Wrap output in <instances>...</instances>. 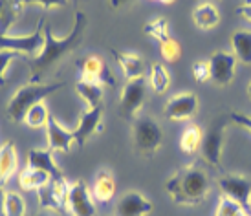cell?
I'll return each mask as SVG.
<instances>
[{
	"mask_svg": "<svg viewBox=\"0 0 251 216\" xmlns=\"http://www.w3.org/2000/svg\"><path fill=\"white\" fill-rule=\"evenodd\" d=\"M42 46H44V19L39 21L37 29L31 35L24 37H9L0 35V49H15L19 53H26L35 59L41 53Z\"/></svg>",
	"mask_w": 251,
	"mask_h": 216,
	"instance_id": "obj_7",
	"label": "cell"
},
{
	"mask_svg": "<svg viewBox=\"0 0 251 216\" xmlns=\"http://www.w3.org/2000/svg\"><path fill=\"white\" fill-rule=\"evenodd\" d=\"M158 2H163V4H173L175 0H158Z\"/></svg>",
	"mask_w": 251,
	"mask_h": 216,
	"instance_id": "obj_41",
	"label": "cell"
},
{
	"mask_svg": "<svg viewBox=\"0 0 251 216\" xmlns=\"http://www.w3.org/2000/svg\"><path fill=\"white\" fill-rule=\"evenodd\" d=\"M161 57L165 59V61H169V63H175V61H178L181 55V48L180 44L175 41V39H169V41L161 42Z\"/></svg>",
	"mask_w": 251,
	"mask_h": 216,
	"instance_id": "obj_31",
	"label": "cell"
},
{
	"mask_svg": "<svg viewBox=\"0 0 251 216\" xmlns=\"http://www.w3.org/2000/svg\"><path fill=\"white\" fill-rule=\"evenodd\" d=\"M151 211H152V202L136 191L123 194L116 205V216H147Z\"/></svg>",
	"mask_w": 251,
	"mask_h": 216,
	"instance_id": "obj_15",
	"label": "cell"
},
{
	"mask_svg": "<svg viewBox=\"0 0 251 216\" xmlns=\"http://www.w3.org/2000/svg\"><path fill=\"white\" fill-rule=\"evenodd\" d=\"M134 146L140 156L152 158L163 143V132L158 123L151 118H136L132 121Z\"/></svg>",
	"mask_w": 251,
	"mask_h": 216,
	"instance_id": "obj_4",
	"label": "cell"
},
{
	"mask_svg": "<svg viewBox=\"0 0 251 216\" xmlns=\"http://www.w3.org/2000/svg\"><path fill=\"white\" fill-rule=\"evenodd\" d=\"M193 19H195V24L200 29H211L220 22V15H218L215 6H211V4H202V6H198L195 9Z\"/></svg>",
	"mask_w": 251,
	"mask_h": 216,
	"instance_id": "obj_25",
	"label": "cell"
},
{
	"mask_svg": "<svg viewBox=\"0 0 251 216\" xmlns=\"http://www.w3.org/2000/svg\"><path fill=\"white\" fill-rule=\"evenodd\" d=\"M64 86V83H37V81H31V83L22 84L19 90L13 94V97L9 99L6 108V114L9 121L13 123H21L24 121L26 114L31 106H35L37 103H41L42 99H46L48 96H51L53 92L61 90Z\"/></svg>",
	"mask_w": 251,
	"mask_h": 216,
	"instance_id": "obj_3",
	"label": "cell"
},
{
	"mask_svg": "<svg viewBox=\"0 0 251 216\" xmlns=\"http://www.w3.org/2000/svg\"><path fill=\"white\" fill-rule=\"evenodd\" d=\"M218 185L224 196L235 200L251 216V180L244 176H222L218 180Z\"/></svg>",
	"mask_w": 251,
	"mask_h": 216,
	"instance_id": "obj_8",
	"label": "cell"
},
{
	"mask_svg": "<svg viewBox=\"0 0 251 216\" xmlns=\"http://www.w3.org/2000/svg\"><path fill=\"white\" fill-rule=\"evenodd\" d=\"M33 216H48V215H33Z\"/></svg>",
	"mask_w": 251,
	"mask_h": 216,
	"instance_id": "obj_43",
	"label": "cell"
},
{
	"mask_svg": "<svg viewBox=\"0 0 251 216\" xmlns=\"http://www.w3.org/2000/svg\"><path fill=\"white\" fill-rule=\"evenodd\" d=\"M235 64L237 57L227 51H215L209 59V70H211V81L220 86H226L233 81L235 75Z\"/></svg>",
	"mask_w": 251,
	"mask_h": 216,
	"instance_id": "obj_11",
	"label": "cell"
},
{
	"mask_svg": "<svg viewBox=\"0 0 251 216\" xmlns=\"http://www.w3.org/2000/svg\"><path fill=\"white\" fill-rule=\"evenodd\" d=\"M235 57L244 64H251V31H237L231 37Z\"/></svg>",
	"mask_w": 251,
	"mask_h": 216,
	"instance_id": "obj_24",
	"label": "cell"
},
{
	"mask_svg": "<svg viewBox=\"0 0 251 216\" xmlns=\"http://www.w3.org/2000/svg\"><path fill=\"white\" fill-rule=\"evenodd\" d=\"M50 181H51V176L44 170H39V168L26 167L19 174V185L24 191H39V189L46 187Z\"/></svg>",
	"mask_w": 251,
	"mask_h": 216,
	"instance_id": "obj_19",
	"label": "cell"
},
{
	"mask_svg": "<svg viewBox=\"0 0 251 216\" xmlns=\"http://www.w3.org/2000/svg\"><path fill=\"white\" fill-rule=\"evenodd\" d=\"M237 13H240L246 21L251 22V2H248V4H244V6L237 7Z\"/></svg>",
	"mask_w": 251,
	"mask_h": 216,
	"instance_id": "obj_37",
	"label": "cell"
},
{
	"mask_svg": "<svg viewBox=\"0 0 251 216\" xmlns=\"http://www.w3.org/2000/svg\"><path fill=\"white\" fill-rule=\"evenodd\" d=\"M196 110H198V97L195 94H180L169 99L163 114L169 121H185L193 118Z\"/></svg>",
	"mask_w": 251,
	"mask_h": 216,
	"instance_id": "obj_12",
	"label": "cell"
},
{
	"mask_svg": "<svg viewBox=\"0 0 251 216\" xmlns=\"http://www.w3.org/2000/svg\"><path fill=\"white\" fill-rule=\"evenodd\" d=\"M37 196H39V203H41L42 209L55 211V213H64L66 211V202L57 194L55 189L51 187V183H48L46 187L39 189Z\"/></svg>",
	"mask_w": 251,
	"mask_h": 216,
	"instance_id": "obj_23",
	"label": "cell"
},
{
	"mask_svg": "<svg viewBox=\"0 0 251 216\" xmlns=\"http://www.w3.org/2000/svg\"><path fill=\"white\" fill-rule=\"evenodd\" d=\"M235 216H250V215H248L246 211H240V213H237V215H235Z\"/></svg>",
	"mask_w": 251,
	"mask_h": 216,
	"instance_id": "obj_40",
	"label": "cell"
},
{
	"mask_svg": "<svg viewBox=\"0 0 251 216\" xmlns=\"http://www.w3.org/2000/svg\"><path fill=\"white\" fill-rule=\"evenodd\" d=\"M77 94L84 99V103L88 105V108H98L103 103V86L99 83H92L86 79H79L75 84Z\"/></svg>",
	"mask_w": 251,
	"mask_h": 216,
	"instance_id": "obj_20",
	"label": "cell"
},
{
	"mask_svg": "<svg viewBox=\"0 0 251 216\" xmlns=\"http://www.w3.org/2000/svg\"><path fill=\"white\" fill-rule=\"evenodd\" d=\"M248 2H251V0H246V4H248Z\"/></svg>",
	"mask_w": 251,
	"mask_h": 216,
	"instance_id": "obj_44",
	"label": "cell"
},
{
	"mask_svg": "<svg viewBox=\"0 0 251 216\" xmlns=\"http://www.w3.org/2000/svg\"><path fill=\"white\" fill-rule=\"evenodd\" d=\"M77 66L81 70V79H86V81H92V83H99L101 86H116V79L112 75L110 68L99 57H84L81 61H77Z\"/></svg>",
	"mask_w": 251,
	"mask_h": 216,
	"instance_id": "obj_10",
	"label": "cell"
},
{
	"mask_svg": "<svg viewBox=\"0 0 251 216\" xmlns=\"http://www.w3.org/2000/svg\"><path fill=\"white\" fill-rule=\"evenodd\" d=\"M19 167V154L13 141H6L0 146V189H4L9 178L17 172Z\"/></svg>",
	"mask_w": 251,
	"mask_h": 216,
	"instance_id": "obj_17",
	"label": "cell"
},
{
	"mask_svg": "<svg viewBox=\"0 0 251 216\" xmlns=\"http://www.w3.org/2000/svg\"><path fill=\"white\" fill-rule=\"evenodd\" d=\"M248 96L251 97V81H250V84H248Z\"/></svg>",
	"mask_w": 251,
	"mask_h": 216,
	"instance_id": "obj_42",
	"label": "cell"
},
{
	"mask_svg": "<svg viewBox=\"0 0 251 216\" xmlns=\"http://www.w3.org/2000/svg\"><path fill=\"white\" fill-rule=\"evenodd\" d=\"M147 96V79L145 77H138L132 81H126L123 94H121V101H119V116L123 119L134 121L138 118V112L143 106Z\"/></svg>",
	"mask_w": 251,
	"mask_h": 216,
	"instance_id": "obj_6",
	"label": "cell"
},
{
	"mask_svg": "<svg viewBox=\"0 0 251 216\" xmlns=\"http://www.w3.org/2000/svg\"><path fill=\"white\" fill-rule=\"evenodd\" d=\"M22 53L15 51V49H0V86L6 84V72L7 66L13 63L15 57H21Z\"/></svg>",
	"mask_w": 251,
	"mask_h": 216,
	"instance_id": "obj_33",
	"label": "cell"
},
{
	"mask_svg": "<svg viewBox=\"0 0 251 216\" xmlns=\"http://www.w3.org/2000/svg\"><path fill=\"white\" fill-rule=\"evenodd\" d=\"M101 119H103V105L98 106V108H88V110H84L81 114L79 126L74 130L75 143L79 148H83L84 143L101 128Z\"/></svg>",
	"mask_w": 251,
	"mask_h": 216,
	"instance_id": "obj_13",
	"label": "cell"
},
{
	"mask_svg": "<svg viewBox=\"0 0 251 216\" xmlns=\"http://www.w3.org/2000/svg\"><path fill=\"white\" fill-rule=\"evenodd\" d=\"M22 6L17 0H0V35H7L15 22L19 21Z\"/></svg>",
	"mask_w": 251,
	"mask_h": 216,
	"instance_id": "obj_21",
	"label": "cell"
},
{
	"mask_svg": "<svg viewBox=\"0 0 251 216\" xmlns=\"http://www.w3.org/2000/svg\"><path fill=\"white\" fill-rule=\"evenodd\" d=\"M149 81H151V86L156 94H163V92H167L169 84H171V77H169L163 64L156 63L151 68V79Z\"/></svg>",
	"mask_w": 251,
	"mask_h": 216,
	"instance_id": "obj_28",
	"label": "cell"
},
{
	"mask_svg": "<svg viewBox=\"0 0 251 216\" xmlns=\"http://www.w3.org/2000/svg\"><path fill=\"white\" fill-rule=\"evenodd\" d=\"M28 167L39 168V170L48 172V174L51 176V180H61V178H64L63 170L57 167V163H55V160H53L50 148H33V150H29Z\"/></svg>",
	"mask_w": 251,
	"mask_h": 216,
	"instance_id": "obj_16",
	"label": "cell"
},
{
	"mask_svg": "<svg viewBox=\"0 0 251 216\" xmlns=\"http://www.w3.org/2000/svg\"><path fill=\"white\" fill-rule=\"evenodd\" d=\"M231 119L229 116H218L211 121L207 132H203L202 136V145H200V150H202V158L205 163L213 165L215 168L222 170V146H224V134H226V126Z\"/></svg>",
	"mask_w": 251,
	"mask_h": 216,
	"instance_id": "obj_5",
	"label": "cell"
},
{
	"mask_svg": "<svg viewBox=\"0 0 251 216\" xmlns=\"http://www.w3.org/2000/svg\"><path fill=\"white\" fill-rule=\"evenodd\" d=\"M4 198H6V192H4V189H0V216H6V213H4Z\"/></svg>",
	"mask_w": 251,
	"mask_h": 216,
	"instance_id": "obj_38",
	"label": "cell"
},
{
	"mask_svg": "<svg viewBox=\"0 0 251 216\" xmlns=\"http://www.w3.org/2000/svg\"><path fill=\"white\" fill-rule=\"evenodd\" d=\"M130 0H110V6L112 7H121V6H125V4H128Z\"/></svg>",
	"mask_w": 251,
	"mask_h": 216,
	"instance_id": "obj_39",
	"label": "cell"
},
{
	"mask_svg": "<svg viewBox=\"0 0 251 216\" xmlns=\"http://www.w3.org/2000/svg\"><path fill=\"white\" fill-rule=\"evenodd\" d=\"M17 2L21 6H24V4H39L42 7H61L68 4V0H17Z\"/></svg>",
	"mask_w": 251,
	"mask_h": 216,
	"instance_id": "obj_35",
	"label": "cell"
},
{
	"mask_svg": "<svg viewBox=\"0 0 251 216\" xmlns=\"http://www.w3.org/2000/svg\"><path fill=\"white\" fill-rule=\"evenodd\" d=\"M240 211H244V209H242L235 200H231L227 196H222L220 202H218L215 216H235L237 213H240Z\"/></svg>",
	"mask_w": 251,
	"mask_h": 216,
	"instance_id": "obj_32",
	"label": "cell"
},
{
	"mask_svg": "<svg viewBox=\"0 0 251 216\" xmlns=\"http://www.w3.org/2000/svg\"><path fill=\"white\" fill-rule=\"evenodd\" d=\"M202 136L203 132L198 126H189V128H185V132L181 134L180 148L185 154H195L200 148V145H202Z\"/></svg>",
	"mask_w": 251,
	"mask_h": 216,
	"instance_id": "obj_26",
	"label": "cell"
},
{
	"mask_svg": "<svg viewBox=\"0 0 251 216\" xmlns=\"http://www.w3.org/2000/svg\"><path fill=\"white\" fill-rule=\"evenodd\" d=\"M229 119H231V121H235L237 125L248 128V130L251 132V116H248V114H242V112H231Z\"/></svg>",
	"mask_w": 251,
	"mask_h": 216,
	"instance_id": "obj_36",
	"label": "cell"
},
{
	"mask_svg": "<svg viewBox=\"0 0 251 216\" xmlns=\"http://www.w3.org/2000/svg\"><path fill=\"white\" fill-rule=\"evenodd\" d=\"M92 194L98 202H110L114 194H116V181L110 176V172L106 170H101L98 176H96V181H94V187H92Z\"/></svg>",
	"mask_w": 251,
	"mask_h": 216,
	"instance_id": "obj_22",
	"label": "cell"
},
{
	"mask_svg": "<svg viewBox=\"0 0 251 216\" xmlns=\"http://www.w3.org/2000/svg\"><path fill=\"white\" fill-rule=\"evenodd\" d=\"M143 31H145L147 35L158 39L160 42H165L171 39V37H169V22L165 17H158V19H154L152 22H147Z\"/></svg>",
	"mask_w": 251,
	"mask_h": 216,
	"instance_id": "obj_30",
	"label": "cell"
},
{
	"mask_svg": "<svg viewBox=\"0 0 251 216\" xmlns=\"http://www.w3.org/2000/svg\"><path fill=\"white\" fill-rule=\"evenodd\" d=\"M84 28H86V17L83 11H75V19H74V28L66 37L57 39L51 31V26L48 22L44 24V46H42L41 53L29 61V68L33 72V81L41 77L42 72H46L50 66L59 63L61 59L70 55L72 51L79 48V44L83 41Z\"/></svg>",
	"mask_w": 251,
	"mask_h": 216,
	"instance_id": "obj_1",
	"label": "cell"
},
{
	"mask_svg": "<svg viewBox=\"0 0 251 216\" xmlns=\"http://www.w3.org/2000/svg\"><path fill=\"white\" fill-rule=\"evenodd\" d=\"M46 132H48V148L53 152H70L72 145L75 141V136L72 130H66L59 121H57L51 114H50L48 125H46Z\"/></svg>",
	"mask_w": 251,
	"mask_h": 216,
	"instance_id": "obj_14",
	"label": "cell"
},
{
	"mask_svg": "<svg viewBox=\"0 0 251 216\" xmlns=\"http://www.w3.org/2000/svg\"><path fill=\"white\" fill-rule=\"evenodd\" d=\"M4 213L6 216H26V202L19 192L9 191L4 198Z\"/></svg>",
	"mask_w": 251,
	"mask_h": 216,
	"instance_id": "obj_29",
	"label": "cell"
},
{
	"mask_svg": "<svg viewBox=\"0 0 251 216\" xmlns=\"http://www.w3.org/2000/svg\"><path fill=\"white\" fill-rule=\"evenodd\" d=\"M48 119H50V112L46 108L44 103H37L35 106H31L24 118V123L31 128H42V126L48 125Z\"/></svg>",
	"mask_w": 251,
	"mask_h": 216,
	"instance_id": "obj_27",
	"label": "cell"
},
{
	"mask_svg": "<svg viewBox=\"0 0 251 216\" xmlns=\"http://www.w3.org/2000/svg\"><path fill=\"white\" fill-rule=\"evenodd\" d=\"M165 189L176 203L196 205V203H202L207 198L211 181L198 165H189V167H183L181 170H178L165 183Z\"/></svg>",
	"mask_w": 251,
	"mask_h": 216,
	"instance_id": "obj_2",
	"label": "cell"
},
{
	"mask_svg": "<svg viewBox=\"0 0 251 216\" xmlns=\"http://www.w3.org/2000/svg\"><path fill=\"white\" fill-rule=\"evenodd\" d=\"M66 211L72 216H96V203L83 180L70 183L68 198H66Z\"/></svg>",
	"mask_w": 251,
	"mask_h": 216,
	"instance_id": "obj_9",
	"label": "cell"
},
{
	"mask_svg": "<svg viewBox=\"0 0 251 216\" xmlns=\"http://www.w3.org/2000/svg\"><path fill=\"white\" fill-rule=\"evenodd\" d=\"M191 70H193V77L198 83H205L207 79H211V70L207 61H196Z\"/></svg>",
	"mask_w": 251,
	"mask_h": 216,
	"instance_id": "obj_34",
	"label": "cell"
},
{
	"mask_svg": "<svg viewBox=\"0 0 251 216\" xmlns=\"http://www.w3.org/2000/svg\"><path fill=\"white\" fill-rule=\"evenodd\" d=\"M112 55L116 57L118 64L121 66L126 81H132V79L145 75V63H143V59L140 55H136V53H121L118 49H112Z\"/></svg>",
	"mask_w": 251,
	"mask_h": 216,
	"instance_id": "obj_18",
	"label": "cell"
}]
</instances>
